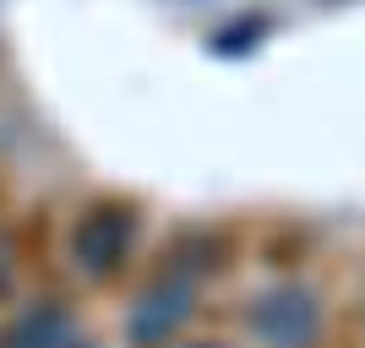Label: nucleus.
Returning a JSON list of instances; mask_svg holds the SVG:
<instances>
[{
  "mask_svg": "<svg viewBox=\"0 0 365 348\" xmlns=\"http://www.w3.org/2000/svg\"><path fill=\"white\" fill-rule=\"evenodd\" d=\"M6 348H82L61 310H33L6 332Z\"/></svg>",
  "mask_w": 365,
  "mask_h": 348,
  "instance_id": "f03ea898",
  "label": "nucleus"
},
{
  "mask_svg": "<svg viewBox=\"0 0 365 348\" xmlns=\"http://www.w3.org/2000/svg\"><path fill=\"white\" fill-rule=\"evenodd\" d=\"M125 234H131V218H125V212H115V207L93 212V218H82V228H76V256L88 261L93 273H109L125 251Z\"/></svg>",
  "mask_w": 365,
  "mask_h": 348,
  "instance_id": "f257e3e1",
  "label": "nucleus"
},
{
  "mask_svg": "<svg viewBox=\"0 0 365 348\" xmlns=\"http://www.w3.org/2000/svg\"><path fill=\"white\" fill-rule=\"evenodd\" d=\"M0 273H6V245H0Z\"/></svg>",
  "mask_w": 365,
  "mask_h": 348,
  "instance_id": "7ed1b4c3",
  "label": "nucleus"
}]
</instances>
